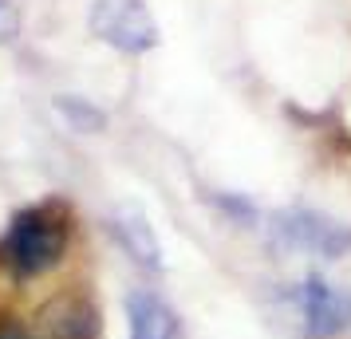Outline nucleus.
<instances>
[{
    "mask_svg": "<svg viewBox=\"0 0 351 339\" xmlns=\"http://www.w3.org/2000/svg\"><path fill=\"white\" fill-rule=\"evenodd\" d=\"M292 244H300V249H319V253H332L335 244H339V233L332 225H324L319 217H308V213H296V217H285V225H280Z\"/></svg>",
    "mask_w": 351,
    "mask_h": 339,
    "instance_id": "423d86ee",
    "label": "nucleus"
},
{
    "mask_svg": "<svg viewBox=\"0 0 351 339\" xmlns=\"http://www.w3.org/2000/svg\"><path fill=\"white\" fill-rule=\"evenodd\" d=\"M127 323L130 339H182L174 307L146 288H134L127 296Z\"/></svg>",
    "mask_w": 351,
    "mask_h": 339,
    "instance_id": "20e7f679",
    "label": "nucleus"
},
{
    "mask_svg": "<svg viewBox=\"0 0 351 339\" xmlns=\"http://www.w3.org/2000/svg\"><path fill=\"white\" fill-rule=\"evenodd\" d=\"M64 249H67V225L48 205L16 213V221L4 237V260L16 276H40L56 268Z\"/></svg>",
    "mask_w": 351,
    "mask_h": 339,
    "instance_id": "f257e3e1",
    "label": "nucleus"
},
{
    "mask_svg": "<svg viewBox=\"0 0 351 339\" xmlns=\"http://www.w3.org/2000/svg\"><path fill=\"white\" fill-rule=\"evenodd\" d=\"M0 339H32V336L20 331V327H12V323H4V327H0Z\"/></svg>",
    "mask_w": 351,
    "mask_h": 339,
    "instance_id": "0eeeda50",
    "label": "nucleus"
},
{
    "mask_svg": "<svg viewBox=\"0 0 351 339\" xmlns=\"http://www.w3.org/2000/svg\"><path fill=\"white\" fill-rule=\"evenodd\" d=\"M91 32L119 51H146V48H154V40H158L154 20H150L143 0H95Z\"/></svg>",
    "mask_w": 351,
    "mask_h": 339,
    "instance_id": "7ed1b4c3",
    "label": "nucleus"
},
{
    "mask_svg": "<svg viewBox=\"0 0 351 339\" xmlns=\"http://www.w3.org/2000/svg\"><path fill=\"white\" fill-rule=\"evenodd\" d=\"M114 237L123 241V249H127L138 264H146V268H162L158 237H154V229L146 225L143 213H134V210L119 213V217H114Z\"/></svg>",
    "mask_w": 351,
    "mask_h": 339,
    "instance_id": "39448f33",
    "label": "nucleus"
},
{
    "mask_svg": "<svg viewBox=\"0 0 351 339\" xmlns=\"http://www.w3.org/2000/svg\"><path fill=\"white\" fill-rule=\"evenodd\" d=\"M285 307L304 339H332L351 327V296L319 276H304L285 292Z\"/></svg>",
    "mask_w": 351,
    "mask_h": 339,
    "instance_id": "f03ea898",
    "label": "nucleus"
}]
</instances>
